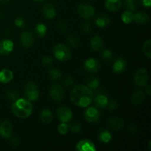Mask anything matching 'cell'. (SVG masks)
Masks as SVG:
<instances>
[{"label": "cell", "instance_id": "6da1fadb", "mask_svg": "<svg viewBox=\"0 0 151 151\" xmlns=\"http://www.w3.org/2000/svg\"><path fill=\"white\" fill-rule=\"evenodd\" d=\"M94 92L87 86H75L70 94L71 101L81 108H86L93 101Z\"/></svg>", "mask_w": 151, "mask_h": 151}, {"label": "cell", "instance_id": "7a4b0ae2", "mask_svg": "<svg viewBox=\"0 0 151 151\" xmlns=\"http://www.w3.org/2000/svg\"><path fill=\"white\" fill-rule=\"evenodd\" d=\"M11 110L16 116L21 119H26L32 114L33 106L31 101L27 99L19 98L13 102Z\"/></svg>", "mask_w": 151, "mask_h": 151}, {"label": "cell", "instance_id": "3957f363", "mask_svg": "<svg viewBox=\"0 0 151 151\" xmlns=\"http://www.w3.org/2000/svg\"><path fill=\"white\" fill-rule=\"evenodd\" d=\"M52 52L57 60L61 62H66L70 60L72 52L67 46L63 44H57L52 49Z\"/></svg>", "mask_w": 151, "mask_h": 151}, {"label": "cell", "instance_id": "277c9868", "mask_svg": "<svg viewBox=\"0 0 151 151\" xmlns=\"http://www.w3.org/2000/svg\"><path fill=\"white\" fill-rule=\"evenodd\" d=\"M24 94L29 101H35L39 97V88L38 85L33 81H29L24 87Z\"/></svg>", "mask_w": 151, "mask_h": 151}, {"label": "cell", "instance_id": "5b68a950", "mask_svg": "<svg viewBox=\"0 0 151 151\" xmlns=\"http://www.w3.org/2000/svg\"><path fill=\"white\" fill-rule=\"evenodd\" d=\"M149 81V72L145 68H140L134 74V81L137 86L144 87Z\"/></svg>", "mask_w": 151, "mask_h": 151}, {"label": "cell", "instance_id": "8992f818", "mask_svg": "<svg viewBox=\"0 0 151 151\" xmlns=\"http://www.w3.org/2000/svg\"><path fill=\"white\" fill-rule=\"evenodd\" d=\"M78 12L79 16L83 19L88 20L91 19L95 14V9L92 5L86 3L81 4L78 7Z\"/></svg>", "mask_w": 151, "mask_h": 151}, {"label": "cell", "instance_id": "52a82bcc", "mask_svg": "<svg viewBox=\"0 0 151 151\" xmlns=\"http://www.w3.org/2000/svg\"><path fill=\"white\" fill-rule=\"evenodd\" d=\"M84 119L90 123L98 122L100 117V112L96 107H89L86 109L83 114Z\"/></svg>", "mask_w": 151, "mask_h": 151}, {"label": "cell", "instance_id": "ba28073f", "mask_svg": "<svg viewBox=\"0 0 151 151\" xmlns=\"http://www.w3.org/2000/svg\"><path fill=\"white\" fill-rule=\"evenodd\" d=\"M57 117L61 122L69 123L72 121L73 114L71 109L68 107H60L57 109L56 111Z\"/></svg>", "mask_w": 151, "mask_h": 151}, {"label": "cell", "instance_id": "9c48e42d", "mask_svg": "<svg viewBox=\"0 0 151 151\" xmlns=\"http://www.w3.org/2000/svg\"><path fill=\"white\" fill-rule=\"evenodd\" d=\"M49 94L55 101H60L64 95V90L60 84H54L50 87Z\"/></svg>", "mask_w": 151, "mask_h": 151}, {"label": "cell", "instance_id": "30bf717a", "mask_svg": "<svg viewBox=\"0 0 151 151\" xmlns=\"http://www.w3.org/2000/svg\"><path fill=\"white\" fill-rule=\"evenodd\" d=\"M100 63L95 58H89L87 59L83 64V68L86 72L89 73H96L100 69Z\"/></svg>", "mask_w": 151, "mask_h": 151}, {"label": "cell", "instance_id": "8fae6325", "mask_svg": "<svg viewBox=\"0 0 151 151\" xmlns=\"http://www.w3.org/2000/svg\"><path fill=\"white\" fill-rule=\"evenodd\" d=\"M21 44L24 48H29L32 47L35 41L33 33L30 31H24L20 36Z\"/></svg>", "mask_w": 151, "mask_h": 151}, {"label": "cell", "instance_id": "7c38bea8", "mask_svg": "<svg viewBox=\"0 0 151 151\" xmlns=\"http://www.w3.org/2000/svg\"><path fill=\"white\" fill-rule=\"evenodd\" d=\"M76 150L78 151H96V146L91 140L85 139L81 140L76 145Z\"/></svg>", "mask_w": 151, "mask_h": 151}, {"label": "cell", "instance_id": "4fadbf2b", "mask_svg": "<svg viewBox=\"0 0 151 151\" xmlns=\"http://www.w3.org/2000/svg\"><path fill=\"white\" fill-rule=\"evenodd\" d=\"M93 101H94V107L98 109H103L107 106L109 98L103 93H98V94H96L95 97H94Z\"/></svg>", "mask_w": 151, "mask_h": 151}, {"label": "cell", "instance_id": "5bb4252c", "mask_svg": "<svg viewBox=\"0 0 151 151\" xmlns=\"http://www.w3.org/2000/svg\"><path fill=\"white\" fill-rule=\"evenodd\" d=\"M14 44L9 39H4L0 41V55H8L13 52Z\"/></svg>", "mask_w": 151, "mask_h": 151}, {"label": "cell", "instance_id": "9a60e30c", "mask_svg": "<svg viewBox=\"0 0 151 151\" xmlns=\"http://www.w3.org/2000/svg\"><path fill=\"white\" fill-rule=\"evenodd\" d=\"M127 67V62L122 57H118L115 60L112 66L113 72L116 75H119L125 70Z\"/></svg>", "mask_w": 151, "mask_h": 151}, {"label": "cell", "instance_id": "2e32d148", "mask_svg": "<svg viewBox=\"0 0 151 151\" xmlns=\"http://www.w3.org/2000/svg\"><path fill=\"white\" fill-rule=\"evenodd\" d=\"M13 131L11 123L7 120H4L0 123V136L4 139L10 138Z\"/></svg>", "mask_w": 151, "mask_h": 151}, {"label": "cell", "instance_id": "e0dca14e", "mask_svg": "<svg viewBox=\"0 0 151 151\" xmlns=\"http://www.w3.org/2000/svg\"><path fill=\"white\" fill-rule=\"evenodd\" d=\"M104 47V41L100 35H94L90 40V47L94 52L101 51Z\"/></svg>", "mask_w": 151, "mask_h": 151}, {"label": "cell", "instance_id": "ac0fdd59", "mask_svg": "<svg viewBox=\"0 0 151 151\" xmlns=\"http://www.w3.org/2000/svg\"><path fill=\"white\" fill-rule=\"evenodd\" d=\"M43 16L47 19H52L56 16V10L54 6L51 4H47L43 6L41 9Z\"/></svg>", "mask_w": 151, "mask_h": 151}, {"label": "cell", "instance_id": "d6986e66", "mask_svg": "<svg viewBox=\"0 0 151 151\" xmlns=\"http://www.w3.org/2000/svg\"><path fill=\"white\" fill-rule=\"evenodd\" d=\"M108 125L114 131H119L124 127V121L119 117H111L108 119Z\"/></svg>", "mask_w": 151, "mask_h": 151}, {"label": "cell", "instance_id": "ffe728a7", "mask_svg": "<svg viewBox=\"0 0 151 151\" xmlns=\"http://www.w3.org/2000/svg\"><path fill=\"white\" fill-rule=\"evenodd\" d=\"M145 96L142 90H136L131 96V103L135 106L141 105L145 101Z\"/></svg>", "mask_w": 151, "mask_h": 151}, {"label": "cell", "instance_id": "44dd1931", "mask_svg": "<svg viewBox=\"0 0 151 151\" xmlns=\"http://www.w3.org/2000/svg\"><path fill=\"white\" fill-rule=\"evenodd\" d=\"M134 21L138 24H146L150 21V17L145 12H138L134 14Z\"/></svg>", "mask_w": 151, "mask_h": 151}, {"label": "cell", "instance_id": "7402d4cb", "mask_svg": "<svg viewBox=\"0 0 151 151\" xmlns=\"http://www.w3.org/2000/svg\"><path fill=\"white\" fill-rule=\"evenodd\" d=\"M13 73L8 69H3L0 71V83H8L13 80Z\"/></svg>", "mask_w": 151, "mask_h": 151}, {"label": "cell", "instance_id": "603a6c76", "mask_svg": "<svg viewBox=\"0 0 151 151\" xmlns=\"http://www.w3.org/2000/svg\"><path fill=\"white\" fill-rule=\"evenodd\" d=\"M106 7L110 11H117L122 7V0H106Z\"/></svg>", "mask_w": 151, "mask_h": 151}, {"label": "cell", "instance_id": "cb8c5ba5", "mask_svg": "<svg viewBox=\"0 0 151 151\" xmlns=\"http://www.w3.org/2000/svg\"><path fill=\"white\" fill-rule=\"evenodd\" d=\"M53 115L49 109H43L40 114V119L44 124H50L52 121Z\"/></svg>", "mask_w": 151, "mask_h": 151}, {"label": "cell", "instance_id": "d4e9b609", "mask_svg": "<svg viewBox=\"0 0 151 151\" xmlns=\"http://www.w3.org/2000/svg\"><path fill=\"white\" fill-rule=\"evenodd\" d=\"M111 23L110 18L108 17L106 15H100L96 19L95 24L100 28H105L109 26Z\"/></svg>", "mask_w": 151, "mask_h": 151}, {"label": "cell", "instance_id": "484cf974", "mask_svg": "<svg viewBox=\"0 0 151 151\" xmlns=\"http://www.w3.org/2000/svg\"><path fill=\"white\" fill-rule=\"evenodd\" d=\"M97 137H98L99 141L103 143H109L112 139L111 134L110 131L106 129H102L99 132Z\"/></svg>", "mask_w": 151, "mask_h": 151}, {"label": "cell", "instance_id": "4316f807", "mask_svg": "<svg viewBox=\"0 0 151 151\" xmlns=\"http://www.w3.org/2000/svg\"><path fill=\"white\" fill-rule=\"evenodd\" d=\"M49 78L53 81H59L62 78V72L57 68H52L48 71Z\"/></svg>", "mask_w": 151, "mask_h": 151}, {"label": "cell", "instance_id": "83f0119b", "mask_svg": "<svg viewBox=\"0 0 151 151\" xmlns=\"http://www.w3.org/2000/svg\"><path fill=\"white\" fill-rule=\"evenodd\" d=\"M86 86L91 90H97L100 86V81L96 77L91 76L86 80Z\"/></svg>", "mask_w": 151, "mask_h": 151}, {"label": "cell", "instance_id": "f1b7e54d", "mask_svg": "<svg viewBox=\"0 0 151 151\" xmlns=\"http://www.w3.org/2000/svg\"><path fill=\"white\" fill-rule=\"evenodd\" d=\"M35 31L37 36L39 37V38H44L46 35V34H47V26L43 23L37 24L36 26H35Z\"/></svg>", "mask_w": 151, "mask_h": 151}, {"label": "cell", "instance_id": "f546056e", "mask_svg": "<svg viewBox=\"0 0 151 151\" xmlns=\"http://www.w3.org/2000/svg\"><path fill=\"white\" fill-rule=\"evenodd\" d=\"M121 19L124 24H131V22H134V13L128 10H125L121 16Z\"/></svg>", "mask_w": 151, "mask_h": 151}, {"label": "cell", "instance_id": "4dcf8cb0", "mask_svg": "<svg viewBox=\"0 0 151 151\" xmlns=\"http://www.w3.org/2000/svg\"><path fill=\"white\" fill-rule=\"evenodd\" d=\"M124 4L127 10L131 12L135 11L138 7L137 0H124Z\"/></svg>", "mask_w": 151, "mask_h": 151}, {"label": "cell", "instance_id": "1f68e13d", "mask_svg": "<svg viewBox=\"0 0 151 151\" xmlns=\"http://www.w3.org/2000/svg\"><path fill=\"white\" fill-rule=\"evenodd\" d=\"M6 97L10 101L14 102L19 98V93L15 89H9L6 93Z\"/></svg>", "mask_w": 151, "mask_h": 151}, {"label": "cell", "instance_id": "d6a6232c", "mask_svg": "<svg viewBox=\"0 0 151 151\" xmlns=\"http://www.w3.org/2000/svg\"><path fill=\"white\" fill-rule=\"evenodd\" d=\"M67 41L69 45L72 48H76L80 44L79 38L75 35H69L67 38Z\"/></svg>", "mask_w": 151, "mask_h": 151}, {"label": "cell", "instance_id": "836d02e7", "mask_svg": "<svg viewBox=\"0 0 151 151\" xmlns=\"http://www.w3.org/2000/svg\"><path fill=\"white\" fill-rule=\"evenodd\" d=\"M143 52L144 54L148 58V59L151 58V41L150 39L146 41L144 43V45L142 47Z\"/></svg>", "mask_w": 151, "mask_h": 151}, {"label": "cell", "instance_id": "e575fe53", "mask_svg": "<svg viewBox=\"0 0 151 151\" xmlns=\"http://www.w3.org/2000/svg\"><path fill=\"white\" fill-rule=\"evenodd\" d=\"M69 128L70 131L74 134H78L81 130V125L78 122V121H74L71 122L70 125H69Z\"/></svg>", "mask_w": 151, "mask_h": 151}, {"label": "cell", "instance_id": "d590c367", "mask_svg": "<svg viewBox=\"0 0 151 151\" xmlns=\"http://www.w3.org/2000/svg\"><path fill=\"white\" fill-rule=\"evenodd\" d=\"M58 131L61 135H66L69 131V125L66 122H61L58 127Z\"/></svg>", "mask_w": 151, "mask_h": 151}, {"label": "cell", "instance_id": "8d00e7d4", "mask_svg": "<svg viewBox=\"0 0 151 151\" xmlns=\"http://www.w3.org/2000/svg\"><path fill=\"white\" fill-rule=\"evenodd\" d=\"M102 57L103 59L106 62L110 61L113 58V53H112L111 50H104L102 52Z\"/></svg>", "mask_w": 151, "mask_h": 151}, {"label": "cell", "instance_id": "74e56055", "mask_svg": "<svg viewBox=\"0 0 151 151\" xmlns=\"http://www.w3.org/2000/svg\"><path fill=\"white\" fill-rule=\"evenodd\" d=\"M53 60L50 56L46 55L44 56L41 60V63L44 66H46V67H48V66H50L52 64Z\"/></svg>", "mask_w": 151, "mask_h": 151}, {"label": "cell", "instance_id": "f35d334b", "mask_svg": "<svg viewBox=\"0 0 151 151\" xmlns=\"http://www.w3.org/2000/svg\"><path fill=\"white\" fill-rule=\"evenodd\" d=\"M118 106H119V105H118V103L116 100H110V101L109 100V103H108L106 108H107L109 111H114L115 109H117Z\"/></svg>", "mask_w": 151, "mask_h": 151}, {"label": "cell", "instance_id": "ab89813d", "mask_svg": "<svg viewBox=\"0 0 151 151\" xmlns=\"http://www.w3.org/2000/svg\"><path fill=\"white\" fill-rule=\"evenodd\" d=\"M14 24L17 27L24 28L25 27V22L23 18L18 17L14 20Z\"/></svg>", "mask_w": 151, "mask_h": 151}, {"label": "cell", "instance_id": "60d3db41", "mask_svg": "<svg viewBox=\"0 0 151 151\" xmlns=\"http://www.w3.org/2000/svg\"><path fill=\"white\" fill-rule=\"evenodd\" d=\"M58 29L63 32H66L68 29L67 24H66V22H63V21H60V22H58Z\"/></svg>", "mask_w": 151, "mask_h": 151}, {"label": "cell", "instance_id": "b9f144b4", "mask_svg": "<svg viewBox=\"0 0 151 151\" xmlns=\"http://www.w3.org/2000/svg\"><path fill=\"white\" fill-rule=\"evenodd\" d=\"M82 30L83 32L85 33H88L91 31V24L89 22H85L82 26Z\"/></svg>", "mask_w": 151, "mask_h": 151}, {"label": "cell", "instance_id": "7bdbcfd3", "mask_svg": "<svg viewBox=\"0 0 151 151\" xmlns=\"http://www.w3.org/2000/svg\"><path fill=\"white\" fill-rule=\"evenodd\" d=\"M74 83H75V81H74V79L72 77H67V78L64 80L63 83H64V86L66 87H70L72 86H73Z\"/></svg>", "mask_w": 151, "mask_h": 151}, {"label": "cell", "instance_id": "ee69618b", "mask_svg": "<svg viewBox=\"0 0 151 151\" xmlns=\"http://www.w3.org/2000/svg\"><path fill=\"white\" fill-rule=\"evenodd\" d=\"M141 4L144 6L145 7H150L151 6V0H140Z\"/></svg>", "mask_w": 151, "mask_h": 151}, {"label": "cell", "instance_id": "f6af8a7d", "mask_svg": "<svg viewBox=\"0 0 151 151\" xmlns=\"http://www.w3.org/2000/svg\"><path fill=\"white\" fill-rule=\"evenodd\" d=\"M128 131H130L131 134H135L136 131H137V127L134 124H130L129 126H128Z\"/></svg>", "mask_w": 151, "mask_h": 151}, {"label": "cell", "instance_id": "bcb514c9", "mask_svg": "<svg viewBox=\"0 0 151 151\" xmlns=\"http://www.w3.org/2000/svg\"><path fill=\"white\" fill-rule=\"evenodd\" d=\"M10 142H11L12 145L13 146H17L19 143V139H18L17 137H12V138L10 139Z\"/></svg>", "mask_w": 151, "mask_h": 151}, {"label": "cell", "instance_id": "7dc6e473", "mask_svg": "<svg viewBox=\"0 0 151 151\" xmlns=\"http://www.w3.org/2000/svg\"><path fill=\"white\" fill-rule=\"evenodd\" d=\"M145 92L147 93V94L148 96H150L151 94V91H150V86L149 85H146L145 86Z\"/></svg>", "mask_w": 151, "mask_h": 151}, {"label": "cell", "instance_id": "c3c4849f", "mask_svg": "<svg viewBox=\"0 0 151 151\" xmlns=\"http://www.w3.org/2000/svg\"><path fill=\"white\" fill-rule=\"evenodd\" d=\"M10 1V0H0V3L2 4H7Z\"/></svg>", "mask_w": 151, "mask_h": 151}, {"label": "cell", "instance_id": "681fc988", "mask_svg": "<svg viewBox=\"0 0 151 151\" xmlns=\"http://www.w3.org/2000/svg\"><path fill=\"white\" fill-rule=\"evenodd\" d=\"M2 12L1 11V10H0V19H1V17H2Z\"/></svg>", "mask_w": 151, "mask_h": 151}, {"label": "cell", "instance_id": "f907efd6", "mask_svg": "<svg viewBox=\"0 0 151 151\" xmlns=\"http://www.w3.org/2000/svg\"><path fill=\"white\" fill-rule=\"evenodd\" d=\"M33 1H40V2H41V1H45V0H33Z\"/></svg>", "mask_w": 151, "mask_h": 151}, {"label": "cell", "instance_id": "816d5d0a", "mask_svg": "<svg viewBox=\"0 0 151 151\" xmlns=\"http://www.w3.org/2000/svg\"><path fill=\"white\" fill-rule=\"evenodd\" d=\"M148 146H149V150H151V147H150V142H149Z\"/></svg>", "mask_w": 151, "mask_h": 151}]
</instances>
